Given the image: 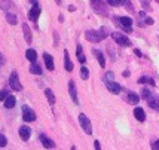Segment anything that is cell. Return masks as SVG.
<instances>
[{
  "instance_id": "cell-1",
  "label": "cell",
  "mask_w": 159,
  "mask_h": 150,
  "mask_svg": "<svg viewBox=\"0 0 159 150\" xmlns=\"http://www.w3.org/2000/svg\"><path fill=\"white\" fill-rule=\"evenodd\" d=\"M107 36V28L106 27H103L101 30H86L85 31V39L88 40V42H91V43H98V42H101V40H104Z\"/></svg>"
},
{
  "instance_id": "cell-2",
  "label": "cell",
  "mask_w": 159,
  "mask_h": 150,
  "mask_svg": "<svg viewBox=\"0 0 159 150\" xmlns=\"http://www.w3.org/2000/svg\"><path fill=\"white\" fill-rule=\"evenodd\" d=\"M89 1H91L92 9L97 13H100L101 16H107L109 15V7H107L106 1H103V0H89Z\"/></svg>"
},
{
  "instance_id": "cell-3",
  "label": "cell",
  "mask_w": 159,
  "mask_h": 150,
  "mask_svg": "<svg viewBox=\"0 0 159 150\" xmlns=\"http://www.w3.org/2000/svg\"><path fill=\"white\" fill-rule=\"evenodd\" d=\"M79 123H80V126H82V129H83L88 135H91V134H92V125H91V120L88 119V116H86V114L80 113V114H79Z\"/></svg>"
},
{
  "instance_id": "cell-4",
  "label": "cell",
  "mask_w": 159,
  "mask_h": 150,
  "mask_svg": "<svg viewBox=\"0 0 159 150\" xmlns=\"http://www.w3.org/2000/svg\"><path fill=\"white\" fill-rule=\"evenodd\" d=\"M9 86L13 89V91H21L22 89V85L19 82V76L16 72H12L9 76Z\"/></svg>"
},
{
  "instance_id": "cell-5",
  "label": "cell",
  "mask_w": 159,
  "mask_h": 150,
  "mask_svg": "<svg viewBox=\"0 0 159 150\" xmlns=\"http://www.w3.org/2000/svg\"><path fill=\"white\" fill-rule=\"evenodd\" d=\"M115 19L119 22V27H122L126 33L132 31V19L129 16H120V18H115Z\"/></svg>"
},
{
  "instance_id": "cell-6",
  "label": "cell",
  "mask_w": 159,
  "mask_h": 150,
  "mask_svg": "<svg viewBox=\"0 0 159 150\" xmlns=\"http://www.w3.org/2000/svg\"><path fill=\"white\" fill-rule=\"evenodd\" d=\"M112 37L113 40L120 45V46H131V40L126 37L125 34H122V33H118V31H115V33H112Z\"/></svg>"
},
{
  "instance_id": "cell-7",
  "label": "cell",
  "mask_w": 159,
  "mask_h": 150,
  "mask_svg": "<svg viewBox=\"0 0 159 150\" xmlns=\"http://www.w3.org/2000/svg\"><path fill=\"white\" fill-rule=\"evenodd\" d=\"M21 113H22V120H25V122H34L36 120V113L33 112L28 106H22Z\"/></svg>"
},
{
  "instance_id": "cell-8",
  "label": "cell",
  "mask_w": 159,
  "mask_h": 150,
  "mask_svg": "<svg viewBox=\"0 0 159 150\" xmlns=\"http://www.w3.org/2000/svg\"><path fill=\"white\" fill-rule=\"evenodd\" d=\"M106 86H107V89L112 92V94H120V91H122V86H120L119 83H116V82H113V80H106Z\"/></svg>"
},
{
  "instance_id": "cell-9",
  "label": "cell",
  "mask_w": 159,
  "mask_h": 150,
  "mask_svg": "<svg viewBox=\"0 0 159 150\" xmlns=\"http://www.w3.org/2000/svg\"><path fill=\"white\" fill-rule=\"evenodd\" d=\"M43 61H45V66H46V69H48L49 72H54V70H55L54 58H52V55H51V54L45 52V54H43Z\"/></svg>"
},
{
  "instance_id": "cell-10",
  "label": "cell",
  "mask_w": 159,
  "mask_h": 150,
  "mask_svg": "<svg viewBox=\"0 0 159 150\" xmlns=\"http://www.w3.org/2000/svg\"><path fill=\"white\" fill-rule=\"evenodd\" d=\"M69 92H70V97H72L73 103H75V104H79L78 91H76V85H75V82H73V80H70V82H69Z\"/></svg>"
},
{
  "instance_id": "cell-11",
  "label": "cell",
  "mask_w": 159,
  "mask_h": 150,
  "mask_svg": "<svg viewBox=\"0 0 159 150\" xmlns=\"http://www.w3.org/2000/svg\"><path fill=\"white\" fill-rule=\"evenodd\" d=\"M39 140L42 141V144H43V147H45V149H55V143H54L51 138H48L45 134H40Z\"/></svg>"
},
{
  "instance_id": "cell-12",
  "label": "cell",
  "mask_w": 159,
  "mask_h": 150,
  "mask_svg": "<svg viewBox=\"0 0 159 150\" xmlns=\"http://www.w3.org/2000/svg\"><path fill=\"white\" fill-rule=\"evenodd\" d=\"M39 15H40V7L39 6H33L31 10L28 12V18H30V21H33V22H36V21L39 19Z\"/></svg>"
},
{
  "instance_id": "cell-13",
  "label": "cell",
  "mask_w": 159,
  "mask_h": 150,
  "mask_svg": "<svg viewBox=\"0 0 159 150\" xmlns=\"http://www.w3.org/2000/svg\"><path fill=\"white\" fill-rule=\"evenodd\" d=\"M30 135H31V129L28 126H21L19 128V137H21V140L27 141L30 138Z\"/></svg>"
},
{
  "instance_id": "cell-14",
  "label": "cell",
  "mask_w": 159,
  "mask_h": 150,
  "mask_svg": "<svg viewBox=\"0 0 159 150\" xmlns=\"http://www.w3.org/2000/svg\"><path fill=\"white\" fill-rule=\"evenodd\" d=\"M134 117L138 120V122H144L146 120V113L141 107H135L134 109Z\"/></svg>"
},
{
  "instance_id": "cell-15",
  "label": "cell",
  "mask_w": 159,
  "mask_h": 150,
  "mask_svg": "<svg viewBox=\"0 0 159 150\" xmlns=\"http://www.w3.org/2000/svg\"><path fill=\"white\" fill-rule=\"evenodd\" d=\"M64 69L67 72H73V63L69 57V51H64Z\"/></svg>"
},
{
  "instance_id": "cell-16",
  "label": "cell",
  "mask_w": 159,
  "mask_h": 150,
  "mask_svg": "<svg viewBox=\"0 0 159 150\" xmlns=\"http://www.w3.org/2000/svg\"><path fill=\"white\" fill-rule=\"evenodd\" d=\"M92 54L97 57V60H98V63H100V66L104 69L106 67V58H104V55H103V52L101 51H97V49H92Z\"/></svg>"
},
{
  "instance_id": "cell-17",
  "label": "cell",
  "mask_w": 159,
  "mask_h": 150,
  "mask_svg": "<svg viewBox=\"0 0 159 150\" xmlns=\"http://www.w3.org/2000/svg\"><path fill=\"white\" fill-rule=\"evenodd\" d=\"M15 104H16V100H15V97H12V95H7V97L4 98V109H12Z\"/></svg>"
},
{
  "instance_id": "cell-18",
  "label": "cell",
  "mask_w": 159,
  "mask_h": 150,
  "mask_svg": "<svg viewBox=\"0 0 159 150\" xmlns=\"http://www.w3.org/2000/svg\"><path fill=\"white\" fill-rule=\"evenodd\" d=\"M76 55H78V60H79L80 64H85L86 63V57L83 55V48L78 45V48H76Z\"/></svg>"
},
{
  "instance_id": "cell-19",
  "label": "cell",
  "mask_w": 159,
  "mask_h": 150,
  "mask_svg": "<svg viewBox=\"0 0 159 150\" xmlns=\"http://www.w3.org/2000/svg\"><path fill=\"white\" fill-rule=\"evenodd\" d=\"M22 31H24V37H25V42L27 43H31V40H33V36H31V31H30V28H28V25L27 24H22Z\"/></svg>"
},
{
  "instance_id": "cell-20",
  "label": "cell",
  "mask_w": 159,
  "mask_h": 150,
  "mask_svg": "<svg viewBox=\"0 0 159 150\" xmlns=\"http://www.w3.org/2000/svg\"><path fill=\"white\" fill-rule=\"evenodd\" d=\"M25 57H27V60H28V61H31V63H36V60H37V52H36L34 49H27V52H25Z\"/></svg>"
},
{
  "instance_id": "cell-21",
  "label": "cell",
  "mask_w": 159,
  "mask_h": 150,
  "mask_svg": "<svg viewBox=\"0 0 159 150\" xmlns=\"http://www.w3.org/2000/svg\"><path fill=\"white\" fill-rule=\"evenodd\" d=\"M45 95H46V98H48L49 104H51V106H54V104H55V101H57V100H55V95H54V92H52L49 88H46V89H45Z\"/></svg>"
},
{
  "instance_id": "cell-22",
  "label": "cell",
  "mask_w": 159,
  "mask_h": 150,
  "mask_svg": "<svg viewBox=\"0 0 159 150\" xmlns=\"http://www.w3.org/2000/svg\"><path fill=\"white\" fill-rule=\"evenodd\" d=\"M6 21L9 22V24H12V25H15L16 24V16H15V13H10V10H6Z\"/></svg>"
},
{
  "instance_id": "cell-23",
  "label": "cell",
  "mask_w": 159,
  "mask_h": 150,
  "mask_svg": "<svg viewBox=\"0 0 159 150\" xmlns=\"http://www.w3.org/2000/svg\"><path fill=\"white\" fill-rule=\"evenodd\" d=\"M138 83H146V85H155V80L152 79V77H149V76H141L140 79H138Z\"/></svg>"
},
{
  "instance_id": "cell-24",
  "label": "cell",
  "mask_w": 159,
  "mask_h": 150,
  "mask_svg": "<svg viewBox=\"0 0 159 150\" xmlns=\"http://www.w3.org/2000/svg\"><path fill=\"white\" fill-rule=\"evenodd\" d=\"M128 101H129L131 104H138L140 97H138L137 94H134V92H129V94H128Z\"/></svg>"
},
{
  "instance_id": "cell-25",
  "label": "cell",
  "mask_w": 159,
  "mask_h": 150,
  "mask_svg": "<svg viewBox=\"0 0 159 150\" xmlns=\"http://www.w3.org/2000/svg\"><path fill=\"white\" fill-rule=\"evenodd\" d=\"M30 72L33 73V75H42L43 72H42V67L40 66H37L36 63H31V67H30Z\"/></svg>"
},
{
  "instance_id": "cell-26",
  "label": "cell",
  "mask_w": 159,
  "mask_h": 150,
  "mask_svg": "<svg viewBox=\"0 0 159 150\" xmlns=\"http://www.w3.org/2000/svg\"><path fill=\"white\" fill-rule=\"evenodd\" d=\"M149 107L153 109V110H156V112H159V100H156V98L149 100Z\"/></svg>"
},
{
  "instance_id": "cell-27",
  "label": "cell",
  "mask_w": 159,
  "mask_h": 150,
  "mask_svg": "<svg viewBox=\"0 0 159 150\" xmlns=\"http://www.w3.org/2000/svg\"><path fill=\"white\" fill-rule=\"evenodd\" d=\"M0 7H1L3 10H9V9L12 7L10 0H1V1H0Z\"/></svg>"
},
{
  "instance_id": "cell-28",
  "label": "cell",
  "mask_w": 159,
  "mask_h": 150,
  "mask_svg": "<svg viewBox=\"0 0 159 150\" xmlns=\"http://www.w3.org/2000/svg\"><path fill=\"white\" fill-rule=\"evenodd\" d=\"M152 97H153V95H152V92H150L149 89H143V91H141V98H144V100L149 101V100H152Z\"/></svg>"
},
{
  "instance_id": "cell-29",
  "label": "cell",
  "mask_w": 159,
  "mask_h": 150,
  "mask_svg": "<svg viewBox=\"0 0 159 150\" xmlns=\"http://www.w3.org/2000/svg\"><path fill=\"white\" fill-rule=\"evenodd\" d=\"M80 77H82L83 80H86V79L89 77V70H88L86 67H82V69H80Z\"/></svg>"
},
{
  "instance_id": "cell-30",
  "label": "cell",
  "mask_w": 159,
  "mask_h": 150,
  "mask_svg": "<svg viewBox=\"0 0 159 150\" xmlns=\"http://www.w3.org/2000/svg\"><path fill=\"white\" fill-rule=\"evenodd\" d=\"M107 3H109L110 6L118 7V6H122V4H123V0H107Z\"/></svg>"
},
{
  "instance_id": "cell-31",
  "label": "cell",
  "mask_w": 159,
  "mask_h": 150,
  "mask_svg": "<svg viewBox=\"0 0 159 150\" xmlns=\"http://www.w3.org/2000/svg\"><path fill=\"white\" fill-rule=\"evenodd\" d=\"M123 6L129 10V12H134V6H132V3H131V0H123Z\"/></svg>"
},
{
  "instance_id": "cell-32",
  "label": "cell",
  "mask_w": 159,
  "mask_h": 150,
  "mask_svg": "<svg viewBox=\"0 0 159 150\" xmlns=\"http://www.w3.org/2000/svg\"><path fill=\"white\" fill-rule=\"evenodd\" d=\"M6 144H7L6 137H4L3 134H0V147H6Z\"/></svg>"
},
{
  "instance_id": "cell-33",
  "label": "cell",
  "mask_w": 159,
  "mask_h": 150,
  "mask_svg": "<svg viewBox=\"0 0 159 150\" xmlns=\"http://www.w3.org/2000/svg\"><path fill=\"white\" fill-rule=\"evenodd\" d=\"M149 1H150V0H140V3H141V6H143L144 9H147V10L150 9V4H149Z\"/></svg>"
},
{
  "instance_id": "cell-34",
  "label": "cell",
  "mask_w": 159,
  "mask_h": 150,
  "mask_svg": "<svg viewBox=\"0 0 159 150\" xmlns=\"http://www.w3.org/2000/svg\"><path fill=\"white\" fill-rule=\"evenodd\" d=\"M6 97H7V91H6V89L0 91V101H3V100H4Z\"/></svg>"
},
{
  "instance_id": "cell-35",
  "label": "cell",
  "mask_w": 159,
  "mask_h": 150,
  "mask_svg": "<svg viewBox=\"0 0 159 150\" xmlns=\"http://www.w3.org/2000/svg\"><path fill=\"white\" fill-rule=\"evenodd\" d=\"M144 24L152 25V24H153V19H152V18H149V16H146V18H144Z\"/></svg>"
},
{
  "instance_id": "cell-36",
  "label": "cell",
  "mask_w": 159,
  "mask_h": 150,
  "mask_svg": "<svg viewBox=\"0 0 159 150\" xmlns=\"http://www.w3.org/2000/svg\"><path fill=\"white\" fill-rule=\"evenodd\" d=\"M106 80H113V73H112V72H109V73L106 75Z\"/></svg>"
},
{
  "instance_id": "cell-37",
  "label": "cell",
  "mask_w": 159,
  "mask_h": 150,
  "mask_svg": "<svg viewBox=\"0 0 159 150\" xmlns=\"http://www.w3.org/2000/svg\"><path fill=\"white\" fill-rule=\"evenodd\" d=\"M152 149H155V150H159V140L158 141H155L153 144H152Z\"/></svg>"
},
{
  "instance_id": "cell-38",
  "label": "cell",
  "mask_w": 159,
  "mask_h": 150,
  "mask_svg": "<svg viewBox=\"0 0 159 150\" xmlns=\"http://www.w3.org/2000/svg\"><path fill=\"white\" fill-rule=\"evenodd\" d=\"M94 147H95L97 150L101 149V146H100V141H94Z\"/></svg>"
},
{
  "instance_id": "cell-39",
  "label": "cell",
  "mask_w": 159,
  "mask_h": 150,
  "mask_svg": "<svg viewBox=\"0 0 159 150\" xmlns=\"http://www.w3.org/2000/svg\"><path fill=\"white\" fill-rule=\"evenodd\" d=\"M3 64H4V57L0 54V66H3Z\"/></svg>"
},
{
  "instance_id": "cell-40",
  "label": "cell",
  "mask_w": 159,
  "mask_h": 150,
  "mask_svg": "<svg viewBox=\"0 0 159 150\" xmlns=\"http://www.w3.org/2000/svg\"><path fill=\"white\" fill-rule=\"evenodd\" d=\"M54 37H55V45L58 43V33L57 31H54Z\"/></svg>"
},
{
  "instance_id": "cell-41",
  "label": "cell",
  "mask_w": 159,
  "mask_h": 150,
  "mask_svg": "<svg viewBox=\"0 0 159 150\" xmlns=\"http://www.w3.org/2000/svg\"><path fill=\"white\" fill-rule=\"evenodd\" d=\"M134 54H135L137 57H141V52H140L138 49H134Z\"/></svg>"
},
{
  "instance_id": "cell-42",
  "label": "cell",
  "mask_w": 159,
  "mask_h": 150,
  "mask_svg": "<svg viewBox=\"0 0 159 150\" xmlns=\"http://www.w3.org/2000/svg\"><path fill=\"white\" fill-rule=\"evenodd\" d=\"M69 10H70V12H73V10H76V6H73V4H72V6H69Z\"/></svg>"
},
{
  "instance_id": "cell-43",
  "label": "cell",
  "mask_w": 159,
  "mask_h": 150,
  "mask_svg": "<svg viewBox=\"0 0 159 150\" xmlns=\"http://www.w3.org/2000/svg\"><path fill=\"white\" fill-rule=\"evenodd\" d=\"M30 3H31L33 6H37V0H30Z\"/></svg>"
},
{
  "instance_id": "cell-44",
  "label": "cell",
  "mask_w": 159,
  "mask_h": 150,
  "mask_svg": "<svg viewBox=\"0 0 159 150\" xmlns=\"http://www.w3.org/2000/svg\"><path fill=\"white\" fill-rule=\"evenodd\" d=\"M128 76H129V72H128V70H125V72H123V77H128Z\"/></svg>"
}]
</instances>
